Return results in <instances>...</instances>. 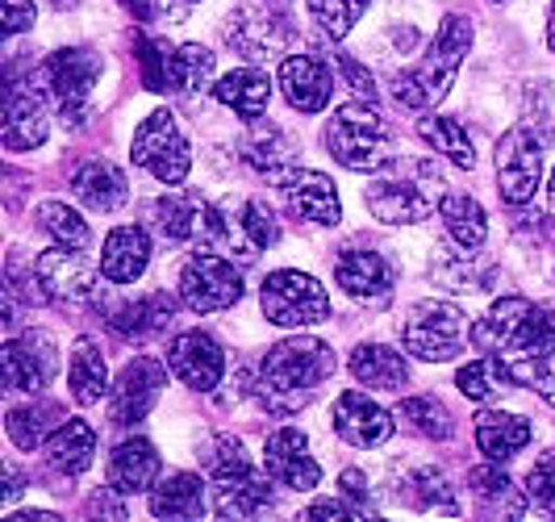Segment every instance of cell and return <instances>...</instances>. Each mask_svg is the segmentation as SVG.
<instances>
[{"instance_id": "obj_1", "label": "cell", "mask_w": 555, "mask_h": 522, "mask_svg": "<svg viewBox=\"0 0 555 522\" xmlns=\"http://www.w3.org/2000/svg\"><path fill=\"white\" fill-rule=\"evenodd\" d=\"M334 377V352L313 339V334H297V339H284L276 343L268 356H263V368H259V402L263 410L280 413H297L301 406L313 402V393L326 385Z\"/></svg>"}, {"instance_id": "obj_2", "label": "cell", "mask_w": 555, "mask_h": 522, "mask_svg": "<svg viewBox=\"0 0 555 522\" xmlns=\"http://www.w3.org/2000/svg\"><path fill=\"white\" fill-rule=\"evenodd\" d=\"M468 51H473V22L460 17V13H451L443 26H439V34H435V42L426 47L422 63H417L414 72L397 76V101L414 113L435 110L447 97V88L455 84Z\"/></svg>"}, {"instance_id": "obj_3", "label": "cell", "mask_w": 555, "mask_h": 522, "mask_svg": "<svg viewBox=\"0 0 555 522\" xmlns=\"http://www.w3.org/2000/svg\"><path fill=\"white\" fill-rule=\"evenodd\" d=\"M326 151L347 171H385L392 164L389 122L372 110V101L338 105L326 122Z\"/></svg>"}, {"instance_id": "obj_4", "label": "cell", "mask_w": 555, "mask_h": 522, "mask_svg": "<svg viewBox=\"0 0 555 522\" xmlns=\"http://www.w3.org/2000/svg\"><path fill=\"white\" fill-rule=\"evenodd\" d=\"M473 339L468 314L455 302H417L405 322H401V343L405 352L426 364H447L455 359Z\"/></svg>"}, {"instance_id": "obj_5", "label": "cell", "mask_w": 555, "mask_h": 522, "mask_svg": "<svg viewBox=\"0 0 555 522\" xmlns=\"http://www.w3.org/2000/svg\"><path fill=\"white\" fill-rule=\"evenodd\" d=\"M259 305H263V318L284 330H306L331 314V297L322 280H313L309 272H293V268H280L263 280Z\"/></svg>"}, {"instance_id": "obj_6", "label": "cell", "mask_w": 555, "mask_h": 522, "mask_svg": "<svg viewBox=\"0 0 555 522\" xmlns=\"http://www.w3.org/2000/svg\"><path fill=\"white\" fill-rule=\"evenodd\" d=\"M96 76H101V55L88 47H67L42 63L38 80H42V92L51 97L59 117L67 126H80L88 101H92V88H96Z\"/></svg>"}, {"instance_id": "obj_7", "label": "cell", "mask_w": 555, "mask_h": 522, "mask_svg": "<svg viewBox=\"0 0 555 522\" xmlns=\"http://www.w3.org/2000/svg\"><path fill=\"white\" fill-rule=\"evenodd\" d=\"M134 164L146 167L159 184H184L189 167H193V151H189V138L180 130V122L167 110H155L134 135Z\"/></svg>"}, {"instance_id": "obj_8", "label": "cell", "mask_w": 555, "mask_h": 522, "mask_svg": "<svg viewBox=\"0 0 555 522\" xmlns=\"http://www.w3.org/2000/svg\"><path fill=\"white\" fill-rule=\"evenodd\" d=\"M34 280L42 302L51 305H83L96 297V264L83 255V247H63L55 243L34 259Z\"/></svg>"}, {"instance_id": "obj_9", "label": "cell", "mask_w": 555, "mask_h": 522, "mask_svg": "<svg viewBox=\"0 0 555 522\" xmlns=\"http://www.w3.org/2000/svg\"><path fill=\"white\" fill-rule=\"evenodd\" d=\"M59 372V347L47 330H26L0 347V381L4 393H29L38 397L42 389L55 381Z\"/></svg>"}, {"instance_id": "obj_10", "label": "cell", "mask_w": 555, "mask_h": 522, "mask_svg": "<svg viewBox=\"0 0 555 522\" xmlns=\"http://www.w3.org/2000/svg\"><path fill=\"white\" fill-rule=\"evenodd\" d=\"M288 38H293V26H288V13L276 0H243L225 26V42L255 63L280 55L288 47Z\"/></svg>"}, {"instance_id": "obj_11", "label": "cell", "mask_w": 555, "mask_h": 522, "mask_svg": "<svg viewBox=\"0 0 555 522\" xmlns=\"http://www.w3.org/2000/svg\"><path fill=\"white\" fill-rule=\"evenodd\" d=\"M243 297V272L214 255V251H196L193 259L180 272V302L193 314H218Z\"/></svg>"}, {"instance_id": "obj_12", "label": "cell", "mask_w": 555, "mask_h": 522, "mask_svg": "<svg viewBox=\"0 0 555 522\" xmlns=\"http://www.w3.org/2000/svg\"><path fill=\"white\" fill-rule=\"evenodd\" d=\"M543 142L534 126H514L498 142V184L505 205H527L543 180Z\"/></svg>"}, {"instance_id": "obj_13", "label": "cell", "mask_w": 555, "mask_h": 522, "mask_svg": "<svg viewBox=\"0 0 555 522\" xmlns=\"http://www.w3.org/2000/svg\"><path fill=\"white\" fill-rule=\"evenodd\" d=\"M164 385H167V368L159 364V359L155 356L130 359V364L121 368L117 385H113L109 422L113 426H134V422H142L146 413L155 410V402H159Z\"/></svg>"}, {"instance_id": "obj_14", "label": "cell", "mask_w": 555, "mask_h": 522, "mask_svg": "<svg viewBox=\"0 0 555 522\" xmlns=\"http://www.w3.org/2000/svg\"><path fill=\"white\" fill-rule=\"evenodd\" d=\"M363 201H367V214L385 226H414V221H426L435 214V196L426 193L417 180L392 171V176H376L367 189H363Z\"/></svg>"}, {"instance_id": "obj_15", "label": "cell", "mask_w": 555, "mask_h": 522, "mask_svg": "<svg viewBox=\"0 0 555 522\" xmlns=\"http://www.w3.org/2000/svg\"><path fill=\"white\" fill-rule=\"evenodd\" d=\"M334 280L347 289V297H356L363 305H385L397 289V268L380 251L367 247H347L334 259Z\"/></svg>"}, {"instance_id": "obj_16", "label": "cell", "mask_w": 555, "mask_h": 522, "mask_svg": "<svg viewBox=\"0 0 555 522\" xmlns=\"http://www.w3.org/2000/svg\"><path fill=\"white\" fill-rule=\"evenodd\" d=\"M263 472L276 485L297 489V494L318 489V481H322V468L309 456V440L297 426H280V431L268 435V443H263Z\"/></svg>"}, {"instance_id": "obj_17", "label": "cell", "mask_w": 555, "mask_h": 522, "mask_svg": "<svg viewBox=\"0 0 555 522\" xmlns=\"http://www.w3.org/2000/svg\"><path fill=\"white\" fill-rule=\"evenodd\" d=\"M167 368H171L189 389L209 393V389H218V381L225 377V352L218 347L214 334H205V330H184V334H176L171 347H167Z\"/></svg>"}, {"instance_id": "obj_18", "label": "cell", "mask_w": 555, "mask_h": 522, "mask_svg": "<svg viewBox=\"0 0 555 522\" xmlns=\"http://www.w3.org/2000/svg\"><path fill=\"white\" fill-rule=\"evenodd\" d=\"M243 155H247V164L268 180V184H293V176H297V142L288 130H280L276 122H263V117H255L250 122L247 138H243Z\"/></svg>"}, {"instance_id": "obj_19", "label": "cell", "mask_w": 555, "mask_h": 522, "mask_svg": "<svg viewBox=\"0 0 555 522\" xmlns=\"http://www.w3.org/2000/svg\"><path fill=\"white\" fill-rule=\"evenodd\" d=\"M334 435L347 440L351 447H380L392 435V413L376 406L367 393L347 389L334 397Z\"/></svg>"}, {"instance_id": "obj_20", "label": "cell", "mask_w": 555, "mask_h": 522, "mask_svg": "<svg viewBox=\"0 0 555 522\" xmlns=\"http://www.w3.org/2000/svg\"><path fill=\"white\" fill-rule=\"evenodd\" d=\"M280 88L297 113H322L334 97V76L326 59L318 55H288L280 63Z\"/></svg>"}, {"instance_id": "obj_21", "label": "cell", "mask_w": 555, "mask_h": 522, "mask_svg": "<svg viewBox=\"0 0 555 522\" xmlns=\"http://www.w3.org/2000/svg\"><path fill=\"white\" fill-rule=\"evenodd\" d=\"M209 209L214 205H205L196 193H171L151 205V221H155V230L164 234L167 243H193V239L205 243Z\"/></svg>"}, {"instance_id": "obj_22", "label": "cell", "mask_w": 555, "mask_h": 522, "mask_svg": "<svg viewBox=\"0 0 555 522\" xmlns=\"http://www.w3.org/2000/svg\"><path fill=\"white\" fill-rule=\"evenodd\" d=\"M159 451L146 440H126L117 443V451L109 456V485L117 497L130 494H151L159 481Z\"/></svg>"}, {"instance_id": "obj_23", "label": "cell", "mask_w": 555, "mask_h": 522, "mask_svg": "<svg viewBox=\"0 0 555 522\" xmlns=\"http://www.w3.org/2000/svg\"><path fill=\"white\" fill-rule=\"evenodd\" d=\"M288 196V214L297 221H313V226H338L343 205L334 193V180L322 171H297L293 184H284Z\"/></svg>"}, {"instance_id": "obj_24", "label": "cell", "mask_w": 555, "mask_h": 522, "mask_svg": "<svg viewBox=\"0 0 555 522\" xmlns=\"http://www.w3.org/2000/svg\"><path fill=\"white\" fill-rule=\"evenodd\" d=\"M47 110L38 101L34 88H9V101H4V147L9 151H34L47 142Z\"/></svg>"}, {"instance_id": "obj_25", "label": "cell", "mask_w": 555, "mask_h": 522, "mask_svg": "<svg viewBox=\"0 0 555 522\" xmlns=\"http://www.w3.org/2000/svg\"><path fill=\"white\" fill-rule=\"evenodd\" d=\"M530 422L522 413H505V410H480L476 413V447L485 460H514L522 447L530 443Z\"/></svg>"}, {"instance_id": "obj_26", "label": "cell", "mask_w": 555, "mask_h": 522, "mask_svg": "<svg viewBox=\"0 0 555 522\" xmlns=\"http://www.w3.org/2000/svg\"><path fill=\"white\" fill-rule=\"evenodd\" d=\"M146 259H151V239L142 226H117L109 230L105 247H101V276L113 284H130L146 272Z\"/></svg>"}, {"instance_id": "obj_27", "label": "cell", "mask_w": 555, "mask_h": 522, "mask_svg": "<svg viewBox=\"0 0 555 522\" xmlns=\"http://www.w3.org/2000/svg\"><path fill=\"white\" fill-rule=\"evenodd\" d=\"M468 489H473L476 506H480L485 519H522V510H527L522 489L501 472L498 460L473 468V472H468Z\"/></svg>"}, {"instance_id": "obj_28", "label": "cell", "mask_w": 555, "mask_h": 522, "mask_svg": "<svg viewBox=\"0 0 555 522\" xmlns=\"http://www.w3.org/2000/svg\"><path fill=\"white\" fill-rule=\"evenodd\" d=\"M72 193L80 196L88 209L113 214L117 205H126L130 184H126V171L113 167L109 160H88V164H80L76 176H72Z\"/></svg>"}, {"instance_id": "obj_29", "label": "cell", "mask_w": 555, "mask_h": 522, "mask_svg": "<svg viewBox=\"0 0 555 522\" xmlns=\"http://www.w3.org/2000/svg\"><path fill=\"white\" fill-rule=\"evenodd\" d=\"M527 297H498V302L489 305V314L480 318L473 327V343L480 347V352H498V356H509L514 352V343H518V330H522V322H527L530 314Z\"/></svg>"}, {"instance_id": "obj_30", "label": "cell", "mask_w": 555, "mask_h": 522, "mask_svg": "<svg viewBox=\"0 0 555 522\" xmlns=\"http://www.w3.org/2000/svg\"><path fill=\"white\" fill-rule=\"evenodd\" d=\"M92 456H96V431L83 418L59 422L47 440V468L55 476H80L83 468L92 464Z\"/></svg>"}, {"instance_id": "obj_31", "label": "cell", "mask_w": 555, "mask_h": 522, "mask_svg": "<svg viewBox=\"0 0 555 522\" xmlns=\"http://www.w3.org/2000/svg\"><path fill=\"white\" fill-rule=\"evenodd\" d=\"M455 385H460L464 397H473V402H493V397H505L509 389H518L522 381H518L514 359L489 352V356L464 364V368L455 372Z\"/></svg>"}, {"instance_id": "obj_32", "label": "cell", "mask_w": 555, "mask_h": 522, "mask_svg": "<svg viewBox=\"0 0 555 522\" xmlns=\"http://www.w3.org/2000/svg\"><path fill=\"white\" fill-rule=\"evenodd\" d=\"M171 322V302L167 293H146L134 302H117L109 305V327L117 339H151V334H164Z\"/></svg>"}, {"instance_id": "obj_33", "label": "cell", "mask_w": 555, "mask_h": 522, "mask_svg": "<svg viewBox=\"0 0 555 522\" xmlns=\"http://www.w3.org/2000/svg\"><path fill=\"white\" fill-rule=\"evenodd\" d=\"M351 377L367 389H385V393H401L410 381V364L401 352H392L385 343H363L351 352Z\"/></svg>"}, {"instance_id": "obj_34", "label": "cell", "mask_w": 555, "mask_h": 522, "mask_svg": "<svg viewBox=\"0 0 555 522\" xmlns=\"http://www.w3.org/2000/svg\"><path fill=\"white\" fill-rule=\"evenodd\" d=\"M218 101H222L225 110H234L238 117H263L268 113V101H272V80L259 72V67H238V72H230L218 80Z\"/></svg>"}, {"instance_id": "obj_35", "label": "cell", "mask_w": 555, "mask_h": 522, "mask_svg": "<svg viewBox=\"0 0 555 522\" xmlns=\"http://www.w3.org/2000/svg\"><path fill=\"white\" fill-rule=\"evenodd\" d=\"M67 385H72V397L76 406H96L109 389V368H105V356L96 347V339H76L72 347V364H67Z\"/></svg>"}, {"instance_id": "obj_36", "label": "cell", "mask_w": 555, "mask_h": 522, "mask_svg": "<svg viewBox=\"0 0 555 522\" xmlns=\"http://www.w3.org/2000/svg\"><path fill=\"white\" fill-rule=\"evenodd\" d=\"M263 510H272V476L243 472L218 481V514L222 519H259Z\"/></svg>"}, {"instance_id": "obj_37", "label": "cell", "mask_w": 555, "mask_h": 522, "mask_svg": "<svg viewBox=\"0 0 555 522\" xmlns=\"http://www.w3.org/2000/svg\"><path fill=\"white\" fill-rule=\"evenodd\" d=\"M155 519H201L205 514V485L196 472H171L159 489H151Z\"/></svg>"}, {"instance_id": "obj_38", "label": "cell", "mask_w": 555, "mask_h": 522, "mask_svg": "<svg viewBox=\"0 0 555 522\" xmlns=\"http://www.w3.org/2000/svg\"><path fill=\"white\" fill-rule=\"evenodd\" d=\"M439 218H443L447 234L468 251H480L489 239V218L480 209V201L468 193H443L439 196Z\"/></svg>"}, {"instance_id": "obj_39", "label": "cell", "mask_w": 555, "mask_h": 522, "mask_svg": "<svg viewBox=\"0 0 555 522\" xmlns=\"http://www.w3.org/2000/svg\"><path fill=\"white\" fill-rule=\"evenodd\" d=\"M417 135L426 138L439 155H447L455 167H473L476 164V147L468 130L455 122V117H439V113H426L422 122H417Z\"/></svg>"}, {"instance_id": "obj_40", "label": "cell", "mask_w": 555, "mask_h": 522, "mask_svg": "<svg viewBox=\"0 0 555 522\" xmlns=\"http://www.w3.org/2000/svg\"><path fill=\"white\" fill-rule=\"evenodd\" d=\"M555 356V302H534L509 359H547Z\"/></svg>"}, {"instance_id": "obj_41", "label": "cell", "mask_w": 555, "mask_h": 522, "mask_svg": "<svg viewBox=\"0 0 555 522\" xmlns=\"http://www.w3.org/2000/svg\"><path fill=\"white\" fill-rule=\"evenodd\" d=\"M59 418H63L59 406H34V402L29 406H13L9 410V440L17 443L22 451H38V447H47Z\"/></svg>"}, {"instance_id": "obj_42", "label": "cell", "mask_w": 555, "mask_h": 522, "mask_svg": "<svg viewBox=\"0 0 555 522\" xmlns=\"http://www.w3.org/2000/svg\"><path fill=\"white\" fill-rule=\"evenodd\" d=\"M397 418L422 435V440H451L455 435V418L447 410L439 397H405L401 406H397Z\"/></svg>"}, {"instance_id": "obj_43", "label": "cell", "mask_w": 555, "mask_h": 522, "mask_svg": "<svg viewBox=\"0 0 555 522\" xmlns=\"http://www.w3.org/2000/svg\"><path fill=\"white\" fill-rule=\"evenodd\" d=\"M405 497L414 510H439V514H460V501H455V489L439 468H417L405 481Z\"/></svg>"}, {"instance_id": "obj_44", "label": "cell", "mask_w": 555, "mask_h": 522, "mask_svg": "<svg viewBox=\"0 0 555 522\" xmlns=\"http://www.w3.org/2000/svg\"><path fill=\"white\" fill-rule=\"evenodd\" d=\"M38 221H42V230L63 243V247H88L92 243V230H88V221L72 209V205H63V201H42L38 205Z\"/></svg>"}, {"instance_id": "obj_45", "label": "cell", "mask_w": 555, "mask_h": 522, "mask_svg": "<svg viewBox=\"0 0 555 522\" xmlns=\"http://www.w3.org/2000/svg\"><path fill=\"white\" fill-rule=\"evenodd\" d=\"M430 272L443 280L447 293H485L489 289V268H480V259L468 255H451V259H435V268Z\"/></svg>"}, {"instance_id": "obj_46", "label": "cell", "mask_w": 555, "mask_h": 522, "mask_svg": "<svg viewBox=\"0 0 555 522\" xmlns=\"http://www.w3.org/2000/svg\"><path fill=\"white\" fill-rule=\"evenodd\" d=\"M209 80H214V55L205 47L189 42L171 55V88L176 92H201V88H209Z\"/></svg>"}, {"instance_id": "obj_47", "label": "cell", "mask_w": 555, "mask_h": 522, "mask_svg": "<svg viewBox=\"0 0 555 522\" xmlns=\"http://www.w3.org/2000/svg\"><path fill=\"white\" fill-rule=\"evenodd\" d=\"M372 0H306L309 17L318 22V29L326 34V38H347L356 22L363 17V9H367Z\"/></svg>"}, {"instance_id": "obj_48", "label": "cell", "mask_w": 555, "mask_h": 522, "mask_svg": "<svg viewBox=\"0 0 555 522\" xmlns=\"http://www.w3.org/2000/svg\"><path fill=\"white\" fill-rule=\"evenodd\" d=\"M205 468H209V476H214V481L243 476V472H250L247 447L234 440V435H218V440L209 443V451H205Z\"/></svg>"}, {"instance_id": "obj_49", "label": "cell", "mask_w": 555, "mask_h": 522, "mask_svg": "<svg viewBox=\"0 0 555 522\" xmlns=\"http://www.w3.org/2000/svg\"><path fill=\"white\" fill-rule=\"evenodd\" d=\"M238 221H243V234H247V243L255 251H268L280 243V221L263 201H243L238 205Z\"/></svg>"}, {"instance_id": "obj_50", "label": "cell", "mask_w": 555, "mask_h": 522, "mask_svg": "<svg viewBox=\"0 0 555 522\" xmlns=\"http://www.w3.org/2000/svg\"><path fill=\"white\" fill-rule=\"evenodd\" d=\"M527 494L543 514L555 519V451L534 460V468H530V476H527Z\"/></svg>"}, {"instance_id": "obj_51", "label": "cell", "mask_w": 555, "mask_h": 522, "mask_svg": "<svg viewBox=\"0 0 555 522\" xmlns=\"http://www.w3.org/2000/svg\"><path fill=\"white\" fill-rule=\"evenodd\" d=\"M142 51V80H146V88L151 92H167L171 88V55H167L164 42H151V38H142L139 42Z\"/></svg>"}, {"instance_id": "obj_52", "label": "cell", "mask_w": 555, "mask_h": 522, "mask_svg": "<svg viewBox=\"0 0 555 522\" xmlns=\"http://www.w3.org/2000/svg\"><path fill=\"white\" fill-rule=\"evenodd\" d=\"M514 368H518V381L539 389V397L555 410V364H552V356L547 359H514Z\"/></svg>"}, {"instance_id": "obj_53", "label": "cell", "mask_w": 555, "mask_h": 522, "mask_svg": "<svg viewBox=\"0 0 555 522\" xmlns=\"http://www.w3.org/2000/svg\"><path fill=\"white\" fill-rule=\"evenodd\" d=\"M338 485H343V497H347V501H351V506L360 510L363 519H367V514H372V501H367V481H363V472H356V468H347Z\"/></svg>"}, {"instance_id": "obj_54", "label": "cell", "mask_w": 555, "mask_h": 522, "mask_svg": "<svg viewBox=\"0 0 555 522\" xmlns=\"http://www.w3.org/2000/svg\"><path fill=\"white\" fill-rule=\"evenodd\" d=\"M34 0H4V34L13 38V34H22V29L34 26Z\"/></svg>"}, {"instance_id": "obj_55", "label": "cell", "mask_w": 555, "mask_h": 522, "mask_svg": "<svg viewBox=\"0 0 555 522\" xmlns=\"http://www.w3.org/2000/svg\"><path fill=\"white\" fill-rule=\"evenodd\" d=\"M309 519H363L360 510L347 501V497H326V501H313L306 510Z\"/></svg>"}, {"instance_id": "obj_56", "label": "cell", "mask_w": 555, "mask_h": 522, "mask_svg": "<svg viewBox=\"0 0 555 522\" xmlns=\"http://www.w3.org/2000/svg\"><path fill=\"white\" fill-rule=\"evenodd\" d=\"M338 67H343V76H347V84L360 92V97H367V101H376V84H372V76L363 72L356 59H347V55H338Z\"/></svg>"}, {"instance_id": "obj_57", "label": "cell", "mask_w": 555, "mask_h": 522, "mask_svg": "<svg viewBox=\"0 0 555 522\" xmlns=\"http://www.w3.org/2000/svg\"><path fill=\"white\" fill-rule=\"evenodd\" d=\"M109 494H113V485L92 497V501H88V514H101V519H126V506H121V501H113Z\"/></svg>"}, {"instance_id": "obj_58", "label": "cell", "mask_w": 555, "mask_h": 522, "mask_svg": "<svg viewBox=\"0 0 555 522\" xmlns=\"http://www.w3.org/2000/svg\"><path fill=\"white\" fill-rule=\"evenodd\" d=\"M134 22H151V13H155V0H117Z\"/></svg>"}, {"instance_id": "obj_59", "label": "cell", "mask_w": 555, "mask_h": 522, "mask_svg": "<svg viewBox=\"0 0 555 522\" xmlns=\"http://www.w3.org/2000/svg\"><path fill=\"white\" fill-rule=\"evenodd\" d=\"M4 476H9V481H4V501H17V497H22V485H26L17 464H4Z\"/></svg>"}, {"instance_id": "obj_60", "label": "cell", "mask_w": 555, "mask_h": 522, "mask_svg": "<svg viewBox=\"0 0 555 522\" xmlns=\"http://www.w3.org/2000/svg\"><path fill=\"white\" fill-rule=\"evenodd\" d=\"M13 522H55V514H47V510H26V514H17Z\"/></svg>"}, {"instance_id": "obj_61", "label": "cell", "mask_w": 555, "mask_h": 522, "mask_svg": "<svg viewBox=\"0 0 555 522\" xmlns=\"http://www.w3.org/2000/svg\"><path fill=\"white\" fill-rule=\"evenodd\" d=\"M547 47L555 51V0H552V22H547Z\"/></svg>"}, {"instance_id": "obj_62", "label": "cell", "mask_w": 555, "mask_h": 522, "mask_svg": "<svg viewBox=\"0 0 555 522\" xmlns=\"http://www.w3.org/2000/svg\"><path fill=\"white\" fill-rule=\"evenodd\" d=\"M55 9H72V4H80V0H51Z\"/></svg>"}, {"instance_id": "obj_63", "label": "cell", "mask_w": 555, "mask_h": 522, "mask_svg": "<svg viewBox=\"0 0 555 522\" xmlns=\"http://www.w3.org/2000/svg\"><path fill=\"white\" fill-rule=\"evenodd\" d=\"M552 201H555V171H552Z\"/></svg>"}]
</instances>
